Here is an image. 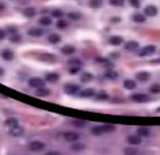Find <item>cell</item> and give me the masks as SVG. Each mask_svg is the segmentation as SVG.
Here are the masks:
<instances>
[{
  "label": "cell",
  "instance_id": "cell-7",
  "mask_svg": "<svg viewBox=\"0 0 160 155\" xmlns=\"http://www.w3.org/2000/svg\"><path fill=\"white\" fill-rule=\"evenodd\" d=\"M128 143L132 146H137L141 143V138L139 135H130V136H128Z\"/></svg>",
  "mask_w": 160,
  "mask_h": 155
},
{
  "label": "cell",
  "instance_id": "cell-30",
  "mask_svg": "<svg viewBox=\"0 0 160 155\" xmlns=\"http://www.w3.org/2000/svg\"><path fill=\"white\" fill-rule=\"evenodd\" d=\"M91 79H92V75L87 74V72H85V74H83V76H82V80L83 82H88V80H91Z\"/></svg>",
  "mask_w": 160,
  "mask_h": 155
},
{
  "label": "cell",
  "instance_id": "cell-15",
  "mask_svg": "<svg viewBox=\"0 0 160 155\" xmlns=\"http://www.w3.org/2000/svg\"><path fill=\"white\" fill-rule=\"evenodd\" d=\"M6 125H7V127H10V128H14V127H16V125H18V120H16V118H14V117L7 118V120H6Z\"/></svg>",
  "mask_w": 160,
  "mask_h": 155
},
{
  "label": "cell",
  "instance_id": "cell-3",
  "mask_svg": "<svg viewBox=\"0 0 160 155\" xmlns=\"http://www.w3.org/2000/svg\"><path fill=\"white\" fill-rule=\"evenodd\" d=\"M28 85L34 88H41V87H43V80L41 78H31L28 80Z\"/></svg>",
  "mask_w": 160,
  "mask_h": 155
},
{
  "label": "cell",
  "instance_id": "cell-37",
  "mask_svg": "<svg viewBox=\"0 0 160 155\" xmlns=\"http://www.w3.org/2000/svg\"><path fill=\"white\" fill-rule=\"evenodd\" d=\"M130 4H132L133 7H136V8L140 7V1H139V0H130Z\"/></svg>",
  "mask_w": 160,
  "mask_h": 155
},
{
  "label": "cell",
  "instance_id": "cell-24",
  "mask_svg": "<svg viewBox=\"0 0 160 155\" xmlns=\"http://www.w3.org/2000/svg\"><path fill=\"white\" fill-rule=\"evenodd\" d=\"M23 14L26 15V17H28V18H31V17H34V15H36V10H34V8H26L25 11H23Z\"/></svg>",
  "mask_w": 160,
  "mask_h": 155
},
{
  "label": "cell",
  "instance_id": "cell-33",
  "mask_svg": "<svg viewBox=\"0 0 160 155\" xmlns=\"http://www.w3.org/2000/svg\"><path fill=\"white\" fill-rule=\"evenodd\" d=\"M73 124H75L76 127H84L85 121H83V120H75V121H73Z\"/></svg>",
  "mask_w": 160,
  "mask_h": 155
},
{
  "label": "cell",
  "instance_id": "cell-41",
  "mask_svg": "<svg viewBox=\"0 0 160 155\" xmlns=\"http://www.w3.org/2000/svg\"><path fill=\"white\" fill-rule=\"evenodd\" d=\"M6 38V32L4 30H0V39H4Z\"/></svg>",
  "mask_w": 160,
  "mask_h": 155
},
{
  "label": "cell",
  "instance_id": "cell-34",
  "mask_svg": "<svg viewBox=\"0 0 160 155\" xmlns=\"http://www.w3.org/2000/svg\"><path fill=\"white\" fill-rule=\"evenodd\" d=\"M53 17L61 18V17H63V11H61V10H54V11H53Z\"/></svg>",
  "mask_w": 160,
  "mask_h": 155
},
{
  "label": "cell",
  "instance_id": "cell-45",
  "mask_svg": "<svg viewBox=\"0 0 160 155\" xmlns=\"http://www.w3.org/2000/svg\"><path fill=\"white\" fill-rule=\"evenodd\" d=\"M4 74V71H3V68H0V76H1V75Z\"/></svg>",
  "mask_w": 160,
  "mask_h": 155
},
{
  "label": "cell",
  "instance_id": "cell-4",
  "mask_svg": "<svg viewBox=\"0 0 160 155\" xmlns=\"http://www.w3.org/2000/svg\"><path fill=\"white\" fill-rule=\"evenodd\" d=\"M132 101L133 102H139V103L146 102V101H148V95H145V94H133L132 95Z\"/></svg>",
  "mask_w": 160,
  "mask_h": 155
},
{
  "label": "cell",
  "instance_id": "cell-12",
  "mask_svg": "<svg viewBox=\"0 0 160 155\" xmlns=\"http://www.w3.org/2000/svg\"><path fill=\"white\" fill-rule=\"evenodd\" d=\"M137 48H139V42H136V41H130V42L125 44V49L126 50H134Z\"/></svg>",
  "mask_w": 160,
  "mask_h": 155
},
{
  "label": "cell",
  "instance_id": "cell-17",
  "mask_svg": "<svg viewBox=\"0 0 160 155\" xmlns=\"http://www.w3.org/2000/svg\"><path fill=\"white\" fill-rule=\"evenodd\" d=\"M49 90L48 88H43V87H41V88H37V95L38 97H48L49 95Z\"/></svg>",
  "mask_w": 160,
  "mask_h": 155
},
{
  "label": "cell",
  "instance_id": "cell-32",
  "mask_svg": "<svg viewBox=\"0 0 160 155\" xmlns=\"http://www.w3.org/2000/svg\"><path fill=\"white\" fill-rule=\"evenodd\" d=\"M110 4H113V6H122L124 0H110Z\"/></svg>",
  "mask_w": 160,
  "mask_h": 155
},
{
  "label": "cell",
  "instance_id": "cell-25",
  "mask_svg": "<svg viewBox=\"0 0 160 155\" xmlns=\"http://www.w3.org/2000/svg\"><path fill=\"white\" fill-rule=\"evenodd\" d=\"M151 131L148 128H140L139 129V136H149Z\"/></svg>",
  "mask_w": 160,
  "mask_h": 155
},
{
  "label": "cell",
  "instance_id": "cell-9",
  "mask_svg": "<svg viewBox=\"0 0 160 155\" xmlns=\"http://www.w3.org/2000/svg\"><path fill=\"white\" fill-rule=\"evenodd\" d=\"M145 15L146 17H155V15H157V8L155 7V6H148V7H145Z\"/></svg>",
  "mask_w": 160,
  "mask_h": 155
},
{
  "label": "cell",
  "instance_id": "cell-16",
  "mask_svg": "<svg viewBox=\"0 0 160 155\" xmlns=\"http://www.w3.org/2000/svg\"><path fill=\"white\" fill-rule=\"evenodd\" d=\"M137 79H139L140 82H146L149 79V74H148V72H139V74H137Z\"/></svg>",
  "mask_w": 160,
  "mask_h": 155
},
{
  "label": "cell",
  "instance_id": "cell-21",
  "mask_svg": "<svg viewBox=\"0 0 160 155\" xmlns=\"http://www.w3.org/2000/svg\"><path fill=\"white\" fill-rule=\"evenodd\" d=\"M39 23H41L42 26H50V25H52V21H50L49 17H43V18H41Z\"/></svg>",
  "mask_w": 160,
  "mask_h": 155
},
{
  "label": "cell",
  "instance_id": "cell-11",
  "mask_svg": "<svg viewBox=\"0 0 160 155\" xmlns=\"http://www.w3.org/2000/svg\"><path fill=\"white\" fill-rule=\"evenodd\" d=\"M28 34L31 35V37H41V35L43 34V32L41 30V29H37V27H33L28 30Z\"/></svg>",
  "mask_w": 160,
  "mask_h": 155
},
{
  "label": "cell",
  "instance_id": "cell-35",
  "mask_svg": "<svg viewBox=\"0 0 160 155\" xmlns=\"http://www.w3.org/2000/svg\"><path fill=\"white\" fill-rule=\"evenodd\" d=\"M90 6H91V7L98 8V7H100V6H102V1H91V3H90Z\"/></svg>",
  "mask_w": 160,
  "mask_h": 155
},
{
  "label": "cell",
  "instance_id": "cell-29",
  "mask_svg": "<svg viewBox=\"0 0 160 155\" xmlns=\"http://www.w3.org/2000/svg\"><path fill=\"white\" fill-rule=\"evenodd\" d=\"M103 127V132H113L115 128H114V125H102Z\"/></svg>",
  "mask_w": 160,
  "mask_h": 155
},
{
  "label": "cell",
  "instance_id": "cell-44",
  "mask_svg": "<svg viewBox=\"0 0 160 155\" xmlns=\"http://www.w3.org/2000/svg\"><path fill=\"white\" fill-rule=\"evenodd\" d=\"M6 8V4H3V3H0V10H4Z\"/></svg>",
  "mask_w": 160,
  "mask_h": 155
},
{
  "label": "cell",
  "instance_id": "cell-5",
  "mask_svg": "<svg viewBox=\"0 0 160 155\" xmlns=\"http://www.w3.org/2000/svg\"><path fill=\"white\" fill-rule=\"evenodd\" d=\"M23 128L22 127H19V125H16V127H14V128H11L10 129V135L11 136H15V138H18V136H22L23 135Z\"/></svg>",
  "mask_w": 160,
  "mask_h": 155
},
{
  "label": "cell",
  "instance_id": "cell-36",
  "mask_svg": "<svg viewBox=\"0 0 160 155\" xmlns=\"http://www.w3.org/2000/svg\"><path fill=\"white\" fill-rule=\"evenodd\" d=\"M19 41H21V37H19L18 34H16V35H12V37H11V42H19Z\"/></svg>",
  "mask_w": 160,
  "mask_h": 155
},
{
  "label": "cell",
  "instance_id": "cell-43",
  "mask_svg": "<svg viewBox=\"0 0 160 155\" xmlns=\"http://www.w3.org/2000/svg\"><path fill=\"white\" fill-rule=\"evenodd\" d=\"M126 154H128V155H134L136 150H134V151H133V150H126Z\"/></svg>",
  "mask_w": 160,
  "mask_h": 155
},
{
  "label": "cell",
  "instance_id": "cell-28",
  "mask_svg": "<svg viewBox=\"0 0 160 155\" xmlns=\"http://www.w3.org/2000/svg\"><path fill=\"white\" fill-rule=\"evenodd\" d=\"M151 93H153V94L160 93V85H152L151 86Z\"/></svg>",
  "mask_w": 160,
  "mask_h": 155
},
{
  "label": "cell",
  "instance_id": "cell-46",
  "mask_svg": "<svg viewBox=\"0 0 160 155\" xmlns=\"http://www.w3.org/2000/svg\"><path fill=\"white\" fill-rule=\"evenodd\" d=\"M91 1H102V0H91Z\"/></svg>",
  "mask_w": 160,
  "mask_h": 155
},
{
  "label": "cell",
  "instance_id": "cell-31",
  "mask_svg": "<svg viewBox=\"0 0 160 155\" xmlns=\"http://www.w3.org/2000/svg\"><path fill=\"white\" fill-rule=\"evenodd\" d=\"M117 72H115V71H109V72H107V78H110V79H117Z\"/></svg>",
  "mask_w": 160,
  "mask_h": 155
},
{
  "label": "cell",
  "instance_id": "cell-40",
  "mask_svg": "<svg viewBox=\"0 0 160 155\" xmlns=\"http://www.w3.org/2000/svg\"><path fill=\"white\" fill-rule=\"evenodd\" d=\"M80 15L79 14H69V19H79Z\"/></svg>",
  "mask_w": 160,
  "mask_h": 155
},
{
  "label": "cell",
  "instance_id": "cell-38",
  "mask_svg": "<svg viewBox=\"0 0 160 155\" xmlns=\"http://www.w3.org/2000/svg\"><path fill=\"white\" fill-rule=\"evenodd\" d=\"M57 26H58V27H65V26H67V22L65 21H58L57 22Z\"/></svg>",
  "mask_w": 160,
  "mask_h": 155
},
{
  "label": "cell",
  "instance_id": "cell-8",
  "mask_svg": "<svg viewBox=\"0 0 160 155\" xmlns=\"http://www.w3.org/2000/svg\"><path fill=\"white\" fill-rule=\"evenodd\" d=\"M64 90H65L67 94H76V93H79V86H76V85H67Z\"/></svg>",
  "mask_w": 160,
  "mask_h": 155
},
{
  "label": "cell",
  "instance_id": "cell-10",
  "mask_svg": "<svg viewBox=\"0 0 160 155\" xmlns=\"http://www.w3.org/2000/svg\"><path fill=\"white\" fill-rule=\"evenodd\" d=\"M1 57H3L4 60L10 61V60H12V59H14V53L11 52V50L6 49V50H3V52H1Z\"/></svg>",
  "mask_w": 160,
  "mask_h": 155
},
{
  "label": "cell",
  "instance_id": "cell-27",
  "mask_svg": "<svg viewBox=\"0 0 160 155\" xmlns=\"http://www.w3.org/2000/svg\"><path fill=\"white\" fill-rule=\"evenodd\" d=\"M46 80L48 82H56V80H58V75H57V74H48L46 75Z\"/></svg>",
  "mask_w": 160,
  "mask_h": 155
},
{
  "label": "cell",
  "instance_id": "cell-23",
  "mask_svg": "<svg viewBox=\"0 0 160 155\" xmlns=\"http://www.w3.org/2000/svg\"><path fill=\"white\" fill-rule=\"evenodd\" d=\"M91 132H92L94 135H102V133H105V132H103V127H102V125H98V127L92 128V129H91Z\"/></svg>",
  "mask_w": 160,
  "mask_h": 155
},
{
  "label": "cell",
  "instance_id": "cell-19",
  "mask_svg": "<svg viewBox=\"0 0 160 155\" xmlns=\"http://www.w3.org/2000/svg\"><path fill=\"white\" fill-rule=\"evenodd\" d=\"M60 41H61V37L58 34H50L49 35V42L57 44V42H60Z\"/></svg>",
  "mask_w": 160,
  "mask_h": 155
},
{
  "label": "cell",
  "instance_id": "cell-39",
  "mask_svg": "<svg viewBox=\"0 0 160 155\" xmlns=\"http://www.w3.org/2000/svg\"><path fill=\"white\" fill-rule=\"evenodd\" d=\"M98 99H107V94L106 93H100V94L98 95Z\"/></svg>",
  "mask_w": 160,
  "mask_h": 155
},
{
  "label": "cell",
  "instance_id": "cell-1",
  "mask_svg": "<svg viewBox=\"0 0 160 155\" xmlns=\"http://www.w3.org/2000/svg\"><path fill=\"white\" fill-rule=\"evenodd\" d=\"M43 148H45V144H43L42 141H39V140H34L30 143V150L31 151H42Z\"/></svg>",
  "mask_w": 160,
  "mask_h": 155
},
{
  "label": "cell",
  "instance_id": "cell-2",
  "mask_svg": "<svg viewBox=\"0 0 160 155\" xmlns=\"http://www.w3.org/2000/svg\"><path fill=\"white\" fill-rule=\"evenodd\" d=\"M153 53H156V46L149 45L140 50V56H149V55H153Z\"/></svg>",
  "mask_w": 160,
  "mask_h": 155
},
{
  "label": "cell",
  "instance_id": "cell-6",
  "mask_svg": "<svg viewBox=\"0 0 160 155\" xmlns=\"http://www.w3.org/2000/svg\"><path fill=\"white\" fill-rule=\"evenodd\" d=\"M64 139L67 141H78L79 140V135L76 132H65Z\"/></svg>",
  "mask_w": 160,
  "mask_h": 155
},
{
  "label": "cell",
  "instance_id": "cell-22",
  "mask_svg": "<svg viewBox=\"0 0 160 155\" xmlns=\"http://www.w3.org/2000/svg\"><path fill=\"white\" fill-rule=\"evenodd\" d=\"M94 94H95V91H94L92 88H87V90H84V91L80 93L82 97H92Z\"/></svg>",
  "mask_w": 160,
  "mask_h": 155
},
{
  "label": "cell",
  "instance_id": "cell-42",
  "mask_svg": "<svg viewBox=\"0 0 160 155\" xmlns=\"http://www.w3.org/2000/svg\"><path fill=\"white\" fill-rule=\"evenodd\" d=\"M46 155H61V154L58 151H49Z\"/></svg>",
  "mask_w": 160,
  "mask_h": 155
},
{
  "label": "cell",
  "instance_id": "cell-20",
  "mask_svg": "<svg viewBox=\"0 0 160 155\" xmlns=\"http://www.w3.org/2000/svg\"><path fill=\"white\" fill-rule=\"evenodd\" d=\"M133 21H134V22H139V23H141V22H145V15H142V14H134V15H133Z\"/></svg>",
  "mask_w": 160,
  "mask_h": 155
},
{
  "label": "cell",
  "instance_id": "cell-13",
  "mask_svg": "<svg viewBox=\"0 0 160 155\" xmlns=\"http://www.w3.org/2000/svg\"><path fill=\"white\" fill-rule=\"evenodd\" d=\"M122 42H124V39H122L121 37H118V35H113V37L110 38L111 45H121Z\"/></svg>",
  "mask_w": 160,
  "mask_h": 155
},
{
  "label": "cell",
  "instance_id": "cell-14",
  "mask_svg": "<svg viewBox=\"0 0 160 155\" xmlns=\"http://www.w3.org/2000/svg\"><path fill=\"white\" fill-rule=\"evenodd\" d=\"M124 86L128 90H133V88H136L137 87V85H136V82L134 80H130V79H128V80H125L124 82Z\"/></svg>",
  "mask_w": 160,
  "mask_h": 155
},
{
  "label": "cell",
  "instance_id": "cell-18",
  "mask_svg": "<svg viewBox=\"0 0 160 155\" xmlns=\"http://www.w3.org/2000/svg\"><path fill=\"white\" fill-rule=\"evenodd\" d=\"M61 52L64 53V55H72V53H75V48H73V46L67 45V46H64V48L61 49Z\"/></svg>",
  "mask_w": 160,
  "mask_h": 155
},
{
  "label": "cell",
  "instance_id": "cell-26",
  "mask_svg": "<svg viewBox=\"0 0 160 155\" xmlns=\"http://www.w3.org/2000/svg\"><path fill=\"white\" fill-rule=\"evenodd\" d=\"M84 148H85V146L82 144V143H76V144L72 146V150H73V151H83Z\"/></svg>",
  "mask_w": 160,
  "mask_h": 155
}]
</instances>
